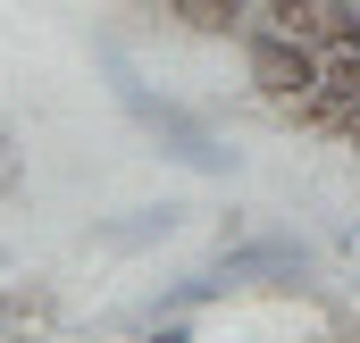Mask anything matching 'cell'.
Wrapping results in <instances>:
<instances>
[{
  "label": "cell",
  "mask_w": 360,
  "mask_h": 343,
  "mask_svg": "<svg viewBox=\"0 0 360 343\" xmlns=\"http://www.w3.org/2000/svg\"><path fill=\"white\" fill-rule=\"evenodd\" d=\"M101 67H109V92H117V109L160 143V160H176V168H193V176H235L243 168V151L210 126V117H193L184 101H168V92H151L143 76H134V59L117 51V42H101Z\"/></svg>",
  "instance_id": "6da1fadb"
},
{
  "label": "cell",
  "mask_w": 360,
  "mask_h": 343,
  "mask_svg": "<svg viewBox=\"0 0 360 343\" xmlns=\"http://www.w3.org/2000/svg\"><path fill=\"white\" fill-rule=\"evenodd\" d=\"M319 67H327V42H310L302 25H276V17H252L243 25V76H252L260 101L302 109L319 92Z\"/></svg>",
  "instance_id": "7a4b0ae2"
},
{
  "label": "cell",
  "mask_w": 360,
  "mask_h": 343,
  "mask_svg": "<svg viewBox=\"0 0 360 343\" xmlns=\"http://www.w3.org/2000/svg\"><path fill=\"white\" fill-rule=\"evenodd\" d=\"M218 276L226 285H310L319 276V252L293 243V235H243L218 252Z\"/></svg>",
  "instance_id": "3957f363"
},
{
  "label": "cell",
  "mask_w": 360,
  "mask_h": 343,
  "mask_svg": "<svg viewBox=\"0 0 360 343\" xmlns=\"http://www.w3.org/2000/svg\"><path fill=\"white\" fill-rule=\"evenodd\" d=\"M176 34H193V42H243V25L260 17L252 0H151Z\"/></svg>",
  "instance_id": "277c9868"
},
{
  "label": "cell",
  "mask_w": 360,
  "mask_h": 343,
  "mask_svg": "<svg viewBox=\"0 0 360 343\" xmlns=\"http://www.w3.org/2000/svg\"><path fill=\"white\" fill-rule=\"evenodd\" d=\"M176 226H184V201H143V209H126L117 226H101L92 243H101V252H143V243H168Z\"/></svg>",
  "instance_id": "5b68a950"
},
{
  "label": "cell",
  "mask_w": 360,
  "mask_h": 343,
  "mask_svg": "<svg viewBox=\"0 0 360 343\" xmlns=\"http://www.w3.org/2000/svg\"><path fill=\"white\" fill-rule=\"evenodd\" d=\"M218 293H235L218 268H193V276H176V285H160V318H184V310H201V302H218Z\"/></svg>",
  "instance_id": "8992f818"
},
{
  "label": "cell",
  "mask_w": 360,
  "mask_h": 343,
  "mask_svg": "<svg viewBox=\"0 0 360 343\" xmlns=\"http://www.w3.org/2000/svg\"><path fill=\"white\" fill-rule=\"evenodd\" d=\"M260 17H276V25H302L310 42H327V25H335V8L344 0H252Z\"/></svg>",
  "instance_id": "52a82bcc"
},
{
  "label": "cell",
  "mask_w": 360,
  "mask_h": 343,
  "mask_svg": "<svg viewBox=\"0 0 360 343\" xmlns=\"http://www.w3.org/2000/svg\"><path fill=\"white\" fill-rule=\"evenodd\" d=\"M327 42H344V51H360V0H344V8H335V25H327Z\"/></svg>",
  "instance_id": "ba28073f"
},
{
  "label": "cell",
  "mask_w": 360,
  "mask_h": 343,
  "mask_svg": "<svg viewBox=\"0 0 360 343\" xmlns=\"http://www.w3.org/2000/svg\"><path fill=\"white\" fill-rule=\"evenodd\" d=\"M143 343H193V327H184V318H151V335Z\"/></svg>",
  "instance_id": "9c48e42d"
}]
</instances>
